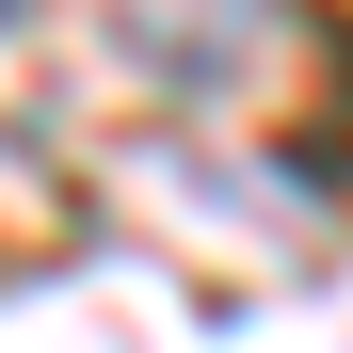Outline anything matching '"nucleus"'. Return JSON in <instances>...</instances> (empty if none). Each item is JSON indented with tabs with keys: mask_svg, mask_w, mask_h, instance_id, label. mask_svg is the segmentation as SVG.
<instances>
[]
</instances>
